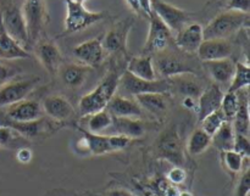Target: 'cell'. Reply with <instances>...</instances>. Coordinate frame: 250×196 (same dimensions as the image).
<instances>
[{"instance_id":"27","label":"cell","mask_w":250,"mask_h":196,"mask_svg":"<svg viewBox=\"0 0 250 196\" xmlns=\"http://www.w3.org/2000/svg\"><path fill=\"white\" fill-rule=\"evenodd\" d=\"M89 71L90 68L82 63H68L61 68L60 76L65 85L70 88H80L84 84Z\"/></svg>"},{"instance_id":"17","label":"cell","mask_w":250,"mask_h":196,"mask_svg":"<svg viewBox=\"0 0 250 196\" xmlns=\"http://www.w3.org/2000/svg\"><path fill=\"white\" fill-rule=\"evenodd\" d=\"M225 93L222 92L219 84L214 83V84L209 85L207 89H204L198 98V109H197V116L198 121H202L204 117L208 115L212 114V112L217 111L221 109L222 98H224Z\"/></svg>"},{"instance_id":"15","label":"cell","mask_w":250,"mask_h":196,"mask_svg":"<svg viewBox=\"0 0 250 196\" xmlns=\"http://www.w3.org/2000/svg\"><path fill=\"white\" fill-rule=\"evenodd\" d=\"M0 126L12 128L26 139L38 138L46 132H53L56 129L55 127L51 126V119L45 118V116L38 121L33 122H15L11 119H7L1 112H0Z\"/></svg>"},{"instance_id":"46","label":"cell","mask_w":250,"mask_h":196,"mask_svg":"<svg viewBox=\"0 0 250 196\" xmlns=\"http://www.w3.org/2000/svg\"><path fill=\"white\" fill-rule=\"evenodd\" d=\"M139 4V10L141 12H143L146 16L150 17V15L153 14V9H151V0H138Z\"/></svg>"},{"instance_id":"44","label":"cell","mask_w":250,"mask_h":196,"mask_svg":"<svg viewBox=\"0 0 250 196\" xmlns=\"http://www.w3.org/2000/svg\"><path fill=\"white\" fill-rule=\"evenodd\" d=\"M16 75L17 70H15L14 67L4 65V63H0V87L2 84H5L6 82H9L10 79H12Z\"/></svg>"},{"instance_id":"5","label":"cell","mask_w":250,"mask_h":196,"mask_svg":"<svg viewBox=\"0 0 250 196\" xmlns=\"http://www.w3.org/2000/svg\"><path fill=\"white\" fill-rule=\"evenodd\" d=\"M26 23L28 46L36 45L48 21V12L44 0H24L21 7Z\"/></svg>"},{"instance_id":"9","label":"cell","mask_w":250,"mask_h":196,"mask_svg":"<svg viewBox=\"0 0 250 196\" xmlns=\"http://www.w3.org/2000/svg\"><path fill=\"white\" fill-rule=\"evenodd\" d=\"M149 22L150 23H149L148 37L143 46V55L151 56V54L161 53L165 50L168 44L173 40V36L172 32L154 12L149 17Z\"/></svg>"},{"instance_id":"4","label":"cell","mask_w":250,"mask_h":196,"mask_svg":"<svg viewBox=\"0 0 250 196\" xmlns=\"http://www.w3.org/2000/svg\"><path fill=\"white\" fill-rule=\"evenodd\" d=\"M66 4V17H65V29L63 34L76 33L83 31L92 24L98 23L105 19V12L102 11H89L84 7L82 2L75 0H63Z\"/></svg>"},{"instance_id":"43","label":"cell","mask_w":250,"mask_h":196,"mask_svg":"<svg viewBox=\"0 0 250 196\" xmlns=\"http://www.w3.org/2000/svg\"><path fill=\"white\" fill-rule=\"evenodd\" d=\"M226 9L231 10V11H238L249 15L250 0H227Z\"/></svg>"},{"instance_id":"37","label":"cell","mask_w":250,"mask_h":196,"mask_svg":"<svg viewBox=\"0 0 250 196\" xmlns=\"http://www.w3.org/2000/svg\"><path fill=\"white\" fill-rule=\"evenodd\" d=\"M227 122H233L238 110V94L237 93H225L222 98L221 109Z\"/></svg>"},{"instance_id":"6","label":"cell","mask_w":250,"mask_h":196,"mask_svg":"<svg viewBox=\"0 0 250 196\" xmlns=\"http://www.w3.org/2000/svg\"><path fill=\"white\" fill-rule=\"evenodd\" d=\"M156 151L160 158L168 161L173 166H181L185 163V154H183L182 139L180 131L176 124L170 126L163 132L156 141Z\"/></svg>"},{"instance_id":"23","label":"cell","mask_w":250,"mask_h":196,"mask_svg":"<svg viewBox=\"0 0 250 196\" xmlns=\"http://www.w3.org/2000/svg\"><path fill=\"white\" fill-rule=\"evenodd\" d=\"M28 50L20 45L5 32L0 23V59L2 60H19V59H31Z\"/></svg>"},{"instance_id":"14","label":"cell","mask_w":250,"mask_h":196,"mask_svg":"<svg viewBox=\"0 0 250 196\" xmlns=\"http://www.w3.org/2000/svg\"><path fill=\"white\" fill-rule=\"evenodd\" d=\"M73 55L78 61L82 62V65L87 67H98L102 65L105 58V49L103 46V38L89 39L87 41L78 44L73 49Z\"/></svg>"},{"instance_id":"22","label":"cell","mask_w":250,"mask_h":196,"mask_svg":"<svg viewBox=\"0 0 250 196\" xmlns=\"http://www.w3.org/2000/svg\"><path fill=\"white\" fill-rule=\"evenodd\" d=\"M204 67L216 82V84H227L231 82L232 76L236 68V62L231 59H224V60L205 61L203 62Z\"/></svg>"},{"instance_id":"36","label":"cell","mask_w":250,"mask_h":196,"mask_svg":"<svg viewBox=\"0 0 250 196\" xmlns=\"http://www.w3.org/2000/svg\"><path fill=\"white\" fill-rule=\"evenodd\" d=\"M225 122L227 121L226 118H225L224 114H222L221 110H217V111L208 115L207 117H204V118L200 121V123H202V128L200 129L204 131L207 134H209L210 137H212L217 131H219L220 127H221Z\"/></svg>"},{"instance_id":"7","label":"cell","mask_w":250,"mask_h":196,"mask_svg":"<svg viewBox=\"0 0 250 196\" xmlns=\"http://www.w3.org/2000/svg\"><path fill=\"white\" fill-rule=\"evenodd\" d=\"M0 23L4 27L5 32L14 40H16L26 50L29 48L26 23H24L21 7L14 4L6 5L1 14H0Z\"/></svg>"},{"instance_id":"19","label":"cell","mask_w":250,"mask_h":196,"mask_svg":"<svg viewBox=\"0 0 250 196\" xmlns=\"http://www.w3.org/2000/svg\"><path fill=\"white\" fill-rule=\"evenodd\" d=\"M36 56L50 75L58 72L61 62H62V55H61L60 49L54 41L50 40H43L37 43Z\"/></svg>"},{"instance_id":"42","label":"cell","mask_w":250,"mask_h":196,"mask_svg":"<svg viewBox=\"0 0 250 196\" xmlns=\"http://www.w3.org/2000/svg\"><path fill=\"white\" fill-rule=\"evenodd\" d=\"M250 192V171L249 167H246L243 170L241 178H239V182L237 184L236 193L234 196H249Z\"/></svg>"},{"instance_id":"51","label":"cell","mask_w":250,"mask_h":196,"mask_svg":"<svg viewBox=\"0 0 250 196\" xmlns=\"http://www.w3.org/2000/svg\"><path fill=\"white\" fill-rule=\"evenodd\" d=\"M75 1H78V2H82V4H83V1H84V0H75Z\"/></svg>"},{"instance_id":"30","label":"cell","mask_w":250,"mask_h":196,"mask_svg":"<svg viewBox=\"0 0 250 196\" xmlns=\"http://www.w3.org/2000/svg\"><path fill=\"white\" fill-rule=\"evenodd\" d=\"M156 67H158L159 72L166 78H172L176 76L185 75V73H193V70L177 58H171V56H165L156 61Z\"/></svg>"},{"instance_id":"35","label":"cell","mask_w":250,"mask_h":196,"mask_svg":"<svg viewBox=\"0 0 250 196\" xmlns=\"http://www.w3.org/2000/svg\"><path fill=\"white\" fill-rule=\"evenodd\" d=\"M88 117H89V121H88V131L95 134H99L100 132L105 131L109 127H111L112 122H114V117L106 110H103V111L93 114Z\"/></svg>"},{"instance_id":"34","label":"cell","mask_w":250,"mask_h":196,"mask_svg":"<svg viewBox=\"0 0 250 196\" xmlns=\"http://www.w3.org/2000/svg\"><path fill=\"white\" fill-rule=\"evenodd\" d=\"M221 160L225 170L229 173H231L232 176H236L243 171L244 162H246L248 158H246L244 156H242L241 154L236 153V151L229 150L222 151Z\"/></svg>"},{"instance_id":"18","label":"cell","mask_w":250,"mask_h":196,"mask_svg":"<svg viewBox=\"0 0 250 196\" xmlns=\"http://www.w3.org/2000/svg\"><path fill=\"white\" fill-rule=\"evenodd\" d=\"M198 56L203 62L229 59L232 54V45L227 39H205L198 49Z\"/></svg>"},{"instance_id":"21","label":"cell","mask_w":250,"mask_h":196,"mask_svg":"<svg viewBox=\"0 0 250 196\" xmlns=\"http://www.w3.org/2000/svg\"><path fill=\"white\" fill-rule=\"evenodd\" d=\"M105 110L115 118H120V117L141 118L143 116V110L139 106L138 102L116 94L111 98Z\"/></svg>"},{"instance_id":"29","label":"cell","mask_w":250,"mask_h":196,"mask_svg":"<svg viewBox=\"0 0 250 196\" xmlns=\"http://www.w3.org/2000/svg\"><path fill=\"white\" fill-rule=\"evenodd\" d=\"M112 126L116 129V134H121V136L127 137L131 140L132 139L141 138L146 133L144 123L139 118H128V117L115 118L114 117Z\"/></svg>"},{"instance_id":"32","label":"cell","mask_w":250,"mask_h":196,"mask_svg":"<svg viewBox=\"0 0 250 196\" xmlns=\"http://www.w3.org/2000/svg\"><path fill=\"white\" fill-rule=\"evenodd\" d=\"M250 83V67L248 63L236 62V68L232 76L231 84H229L227 93H238L241 90L247 89Z\"/></svg>"},{"instance_id":"11","label":"cell","mask_w":250,"mask_h":196,"mask_svg":"<svg viewBox=\"0 0 250 196\" xmlns=\"http://www.w3.org/2000/svg\"><path fill=\"white\" fill-rule=\"evenodd\" d=\"M119 87H121L128 94L137 97L148 93H166L171 90V84L167 79L144 80L134 77L129 72L125 71L119 79Z\"/></svg>"},{"instance_id":"39","label":"cell","mask_w":250,"mask_h":196,"mask_svg":"<svg viewBox=\"0 0 250 196\" xmlns=\"http://www.w3.org/2000/svg\"><path fill=\"white\" fill-rule=\"evenodd\" d=\"M186 179H187V172H186L185 168L181 167V166H173V167L168 171L167 175H166V180L170 182L171 184L176 185V187L183 184V183L186 182Z\"/></svg>"},{"instance_id":"48","label":"cell","mask_w":250,"mask_h":196,"mask_svg":"<svg viewBox=\"0 0 250 196\" xmlns=\"http://www.w3.org/2000/svg\"><path fill=\"white\" fill-rule=\"evenodd\" d=\"M143 196H163L155 188L146 187L143 189Z\"/></svg>"},{"instance_id":"25","label":"cell","mask_w":250,"mask_h":196,"mask_svg":"<svg viewBox=\"0 0 250 196\" xmlns=\"http://www.w3.org/2000/svg\"><path fill=\"white\" fill-rule=\"evenodd\" d=\"M127 72L133 75L134 77L144 80H155V68H154L153 58L150 55L134 56L129 59L127 63Z\"/></svg>"},{"instance_id":"40","label":"cell","mask_w":250,"mask_h":196,"mask_svg":"<svg viewBox=\"0 0 250 196\" xmlns=\"http://www.w3.org/2000/svg\"><path fill=\"white\" fill-rule=\"evenodd\" d=\"M233 151L241 154L246 158H249L250 156V141L249 138L242 134H236L234 137V143H233Z\"/></svg>"},{"instance_id":"13","label":"cell","mask_w":250,"mask_h":196,"mask_svg":"<svg viewBox=\"0 0 250 196\" xmlns=\"http://www.w3.org/2000/svg\"><path fill=\"white\" fill-rule=\"evenodd\" d=\"M7 119L15 122H33L45 116L42 105L33 100H22L12 104L1 112Z\"/></svg>"},{"instance_id":"10","label":"cell","mask_w":250,"mask_h":196,"mask_svg":"<svg viewBox=\"0 0 250 196\" xmlns=\"http://www.w3.org/2000/svg\"><path fill=\"white\" fill-rule=\"evenodd\" d=\"M153 12L172 33L177 34L189 21L190 14L164 0H151Z\"/></svg>"},{"instance_id":"38","label":"cell","mask_w":250,"mask_h":196,"mask_svg":"<svg viewBox=\"0 0 250 196\" xmlns=\"http://www.w3.org/2000/svg\"><path fill=\"white\" fill-rule=\"evenodd\" d=\"M24 140L27 139L12 128L0 126V148H14L19 144H23Z\"/></svg>"},{"instance_id":"47","label":"cell","mask_w":250,"mask_h":196,"mask_svg":"<svg viewBox=\"0 0 250 196\" xmlns=\"http://www.w3.org/2000/svg\"><path fill=\"white\" fill-rule=\"evenodd\" d=\"M183 106L188 110H193L194 112H197L198 109V100L194 99V98H189V97H186L183 99Z\"/></svg>"},{"instance_id":"3","label":"cell","mask_w":250,"mask_h":196,"mask_svg":"<svg viewBox=\"0 0 250 196\" xmlns=\"http://www.w3.org/2000/svg\"><path fill=\"white\" fill-rule=\"evenodd\" d=\"M248 14L231 11V10L221 12L216 17H214L205 28H203L204 40L205 39H227L244 26H248Z\"/></svg>"},{"instance_id":"2","label":"cell","mask_w":250,"mask_h":196,"mask_svg":"<svg viewBox=\"0 0 250 196\" xmlns=\"http://www.w3.org/2000/svg\"><path fill=\"white\" fill-rule=\"evenodd\" d=\"M78 131L82 133V138L76 144L77 151H82L84 154L100 156L105 154L116 153L121 151L128 146L131 139L121 134H114V136H102L95 134L89 131L77 127Z\"/></svg>"},{"instance_id":"49","label":"cell","mask_w":250,"mask_h":196,"mask_svg":"<svg viewBox=\"0 0 250 196\" xmlns=\"http://www.w3.org/2000/svg\"><path fill=\"white\" fill-rule=\"evenodd\" d=\"M126 1H127V4L129 5V7H131L134 12H137V14H139V12H141V10H139L138 0H126Z\"/></svg>"},{"instance_id":"26","label":"cell","mask_w":250,"mask_h":196,"mask_svg":"<svg viewBox=\"0 0 250 196\" xmlns=\"http://www.w3.org/2000/svg\"><path fill=\"white\" fill-rule=\"evenodd\" d=\"M238 94V110L234 116L232 126H233L234 133L242 134V136H249V99L247 90H241L237 93Z\"/></svg>"},{"instance_id":"50","label":"cell","mask_w":250,"mask_h":196,"mask_svg":"<svg viewBox=\"0 0 250 196\" xmlns=\"http://www.w3.org/2000/svg\"><path fill=\"white\" fill-rule=\"evenodd\" d=\"M178 196H194V195H193L190 192H187V190H185V192H180Z\"/></svg>"},{"instance_id":"28","label":"cell","mask_w":250,"mask_h":196,"mask_svg":"<svg viewBox=\"0 0 250 196\" xmlns=\"http://www.w3.org/2000/svg\"><path fill=\"white\" fill-rule=\"evenodd\" d=\"M193 73H185V75L176 76L171 78V89L175 88V90L183 97L194 98L198 100V98L202 94L203 89L199 83L193 78Z\"/></svg>"},{"instance_id":"12","label":"cell","mask_w":250,"mask_h":196,"mask_svg":"<svg viewBox=\"0 0 250 196\" xmlns=\"http://www.w3.org/2000/svg\"><path fill=\"white\" fill-rule=\"evenodd\" d=\"M132 27H133V20L131 17H127L115 23L103 38V46L105 51L127 54V38Z\"/></svg>"},{"instance_id":"41","label":"cell","mask_w":250,"mask_h":196,"mask_svg":"<svg viewBox=\"0 0 250 196\" xmlns=\"http://www.w3.org/2000/svg\"><path fill=\"white\" fill-rule=\"evenodd\" d=\"M155 189L163 196H178L181 192L176 185L167 182L166 178H160V179L156 180Z\"/></svg>"},{"instance_id":"33","label":"cell","mask_w":250,"mask_h":196,"mask_svg":"<svg viewBox=\"0 0 250 196\" xmlns=\"http://www.w3.org/2000/svg\"><path fill=\"white\" fill-rule=\"evenodd\" d=\"M210 145H211V137L202 129H195L188 139L187 150L192 156H198L207 151Z\"/></svg>"},{"instance_id":"16","label":"cell","mask_w":250,"mask_h":196,"mask_svg":"<svg viewBox=\"0 0 250 196\" xmlns=\"http://www.w3.org/2000/svg\"><path fill=\"white\" fill-rule=\"evenodd\" d=\"M42 107L48 118L58 123L70 121L75 115V109L71 102L61 95H50L45 98Z\"/></svg>"},{"instance_id":"20","label":"cell","mask_w":250,"mask_h":196,"mask_svg":"<svg viewBox=\"0 0 250 196\" xmlns=\"http://www.w3.org/2000/svg\"><path fill=\"white\" fill-rule=\"evenodd\" d=\"M204 40L203 27L199 23H190L183 27L175 37V43L186 53H197Z\"/></svg>"},{"instance_id":"45","label":"cell","mask_w":250,"mask_h":196,"mask_svg":"<svg viewBox=\"0 0 250 196\" xmlns=\"http://www.w3.org/2000/svg\"><path fill=\"white\" fill-rule=\"evenodd\" d=\"M33 158V153L29 148H26V146H22V148H19L16 153V160L19 161L22 165H27L29 163Z\"/></svg>"},{"instance_id":"1","label":"cell","mask_w":250,"mask_h":196,"mask_svg":"<svg viewBox=\"0 0 250 196\" xmlns=\"http://www.w3.org/2000/svg\"><path fill=\"white\" fill-rule=\"evenodd\" d=\"M119 79L120 75L117 71H110L92 92L81 98L78 104L80 114L85 117L105 110L106 105L119 89Z\"/></svg>"},{"instance_id":"24","label":"cell","mask_w":250,"mask_h":196,"mask_svg":"<svg viewBox=\"0 0 250 196\" xmlns=\"http://www.w3.org/2000/svg\"><path fill=\"white\" fill-rule=\"evenodd\" d=\"M136 101L142 110L150 112L155 117H163L167 112V99L165 93H148L137 95Z\"/></svg>"},{"instance_id":"52","label":"cell","mask_w":250,"mask_h":196,"mask_svg":"<svg viewBox=\"0 0 250 196\" xmlns=\"http://www.w3.org/2000/svg\"><path fill=\"white\" fill-rule=\"evenodd\" d=\"M120 196H125V195H120Z\"/></svg>"},{"instance_id":"8","label":"cell","mask_w":250,"mask_h":196,"mask_svg":"<svg viewBox=\"0 0 250 196\" xmlns=\"http://www.w3.org/2000/svg\"><path fill=\"white\" fill-rule=\"evenodd\" d=\"M39 82H41V78L36 76L10 79L9 82L0 87V107H7L24 100Z\"/></svg>"},{"instance_id":"31","label":"cell","mask_w":250,"mask_h":196,"mask_svg":"<svg viewBox=\"0 0 250 196\" xmlns=\"http://www.w3.org/2000/svg\"><path fill=\"white\" fill-rule=\"evenodd\" d=\"M234 133L233 126H232V122H225L221 127H220L219 131L211 137V144L216 149H219L220 151H229L233 149V143H234Z\"/></svg>"}]
</instances>
